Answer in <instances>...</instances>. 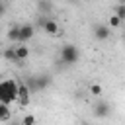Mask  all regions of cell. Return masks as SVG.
Returning a JSON list of instances; mask_svg holds the SVG:
<instances>
[{"mask_svg":"<svg viewBox=\"0 0 125 125\" xmlns=\"http://www.w3.org/2000/svg\"><path fill=\"white\" fill-rule=\"evenodd\" d=\"M0 102L4 105H10L12 102H18V82L12 78H6L0 82Z\"/></svg>","mask_w":125,"mask_h":125,"instance_id":"6da1fadb","label":"cell"},{"mask_svg":"<svg viewBox=\"0 0 125 125\" xmlns=\"http://www.w3.org/2000/svg\"><path fill=\"white\" fill-rule=\"evenodd\" d=\"M78 59H80V53H78V47H76V45L66 43V45L61 47V62H62V64L72 66V64L78 62Z\"/></svg>","mask_w":125,"mask_h":125,"instance_id":"7a4b0ae2","label":"cell"},{"mask_svg":"<svg viewBox=\"0 0 125 125\" xmlns=\"http://www.w3.org/2000/svg\"><path fill=\"white\" fill-rule=\"evenodd\" d=\"M92 111H94V117H98V119H105V117H109V115H111L113 107H111V104H109V102L100 100V102H96V104H94Z\"/></svg>","mask_w":125,"mask_h":125,"instance_id":"3957f363","label":"cell"},{"mask_svg":"<svg viewBox=\"0 0 125 125\" xmlns=\"http://www.w3.org/2000/svg\"><path fill=\"white\" fill-rule=\"evenodd\" d=\"M39 25H41V27H43V31H45V33H49V35H57V33H59V23H57L53 18L41 16V18H39Z\"/></svg>","mask_w":125,"mask_h":125,"instance_id":"277c9868","label":"cell"},{"mask_svg":"<svg viewBox=\"0 0 125 125\" xmlns=\"http://www.w3.org/2000/svg\"><path fill=\"white\" fill-rule=\"evenodd\" d=\"M92 35H94V39H98V41H105V39H109L111 29H109L107 23H96V25L92 27Z\"/></svg>","mask_w":125,"mask_h":125,"instance_id":"5b68a950","label":"cell"},{"mask_svg":"<svg viewBox=\"0 0 125 125\" xmlns=\"http://www.w3.org/2000/svg\"><path fill=\"white\" fill-rule=\"evenodd\" d=\"M33 25L31 23H21L20 25V45H23L25 41H29L31 37H33Z\"/></svg>","mask_w":125,"mask_h":125,"instance_id":"8992f818","label":"cell"},{"mask_svg":"<svg viewBox=\"0 0 125 125\" xmlns=\"http://www.w3.org/2000/svg\"><path fill=\"white\" fill-rule=\"evenodd\" d=\"M51 82H53V78H51L49 74H37V86H39V92L45 90V88H49Z\"/></svg>","mask_w":125,"mask_h":125,"instance_id":"52a82bcc","label":"cell"},{"mask_svg":"<svg viewBox=\"0 0 125 125\" xmlns=\"http://www.w3.org/2000/svg\"><path fill=\"white\" fill-rule=\"evenodd\" d=\"M16 57H18V62H23L29 57V49L25 45H16Z\"/></svg>","mask_w":125,"mask_h":125,"instance_id":"ba28073f","label":"cell"},{"mask_svg":"<svg viewBox=\"0 0 125 125\" xmlns=\"http://www.w3.org/2000/svg\"><path fill=\"white\" fill-rule=\"evenodd\" d=\"M8 39L14 41L16 45H20V25H18V23H16L14 27H10V31H8Z\"/></svg>","mask_w":125,"mask_h":125,"instance_id":"9c48e42d","label":"cell"},{"mask_svg":"<svg viewBox=\"0 0 125 125\" xmlns=\"http://www.w3.org/2000/svg\"><path fill=\"white\" fill-rule=\"evenodd\" d=\"M25 86L29 88V92H31V94L39 92V86H37V76H27V78H25Z\"/></svg>","mask_w":125,"mask_h":125,"instance_id":"30bf717a","label":"cell"},{"mask_svg":"<svg viewBox=\"0 0 125 125\" xmlns=\"http://www.w3.org/2000/svg\"><path fill=\"white\" fill-rule=\"evenodd\" d=\"M4 59L18 62V57H16V45H14V47H6V49H4Z\"/></svg>","mask_w":125,"mask_h":125,"instance_id":"8fae6325","label":"cell"},{"mask_svg":"<svg viewBox=\"0 0 125 125\" xmlns=\"http://www.w3.org/2000/svg\"><path fill=\"white\" fill-rule=\"evenodd\" d=\"M10 115H12V113H10V107L2 104V105H0V121H2V123H8V121H10Z\"/></svg>","mask_w":125,"mask_h":125,"instance_id":"7c38bea8","label":"cell"},{"mask_svg":"<svg viewBox=\"0 0 125 125\" xmlns=\"http://www.w3.org/2000/svg\"><path fill=\"white\" fill-rule=\"evenodd\" d=\"M113 16H117L121 21L125 20V4H117L115 8H113Z\"/></svg>","mask_w":125,"mask_h":125,"instance_id":"4fadbf2b","label":"cell"},{"mask_svg":"<svg viewBox=\"0 0 125 125\" xmlns=\"http://www.w3.org/2000/svg\"><path fill=\"white\" fill-rule=\"evenodd\" d=\"M21 125H37V119H35V115H31V113L23 115V119H21Z\"/></svg>","mask_w":125,"mask_h":125,"instance_id":"5bb4252c","label":"cell"},{"mask_svg":"<svg viewBox=\"0 0 125 125\" xmlns=\"http://www.w3.org/2000/svg\"><path fill=\"white\" fill-rule=\"evenodd\" d=\"M107 25H109V29H115V27H119V25H121V20H119L117 16H109Z\"/></svg>","mask_w":125,"mask_h":125,"instance_id":"9a60e30c","label":"cell"},{"mask_svg":"<svg viewBox=\"0 0 125 125\" xmlns=\"http://www.w3.org/2000/svg\"><path fill=\"white\" fill-rule=\"evenodd\" d=\"M37 8H39L41 12H51L53 4H51V2H39V4H37Z\"/></svg>","mask_w":125,"mask_h":125,"instance_id":"2e32d148","label":"cell"},{"mask_svg":"<svg viewBox=\"0 0 125 125\" xmlns=\"http://www.w3.org/2000/svg\"><path fill=\"white\" fill-rule=\"evenodd\" d=\"M90 94L102 96V86H100V84H90Z\"/></svg>","mask_w":125,"mask_h":125,"instance_id":"e0dca14e","label":"cell"},{"mask_svg":"<svg viewBox=\"0 0 125 125\" xmlns=\"http://www.w3.org/2000/svg\"><path fill=\"white\" fill-rule=\"evenodd\" d=\"M10 125H21V121H12Z\"/></svg>","mask_w":125,"mask_h":125,"instance_id":"ac0fdd59","label":"cell"},{"mask_svg":"<svg viewBox=\"0 0 125 125\" xmlns=\"http://www.w3.org/2000/svg\"><path fill=\"white\" fill-rule=\"evenodd\" d=\"M123 43H125V31H123Z\"/></svg>","mask_w":125,"mask_h":125,"instance_id":"d6986e66","label":"cell"}]
</instances>
